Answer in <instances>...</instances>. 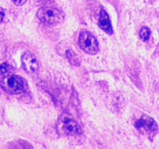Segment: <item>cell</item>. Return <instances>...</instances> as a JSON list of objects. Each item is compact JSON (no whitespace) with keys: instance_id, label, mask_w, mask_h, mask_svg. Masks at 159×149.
<instances>
[{"instance_id":"obj_11","label":"cell","mask_w":159,"mask_h":149,"mask_svg":"<svg viewBox=\"0 0 159 149\" xmlns=\"http://www.w3.org/2000/svg\"><path fill=\"white\" fill-rule=\"evenodd\" d=\"M12 2H13V3L16 5V6H21L26 2V0H12Z\"/></svg>"},{"instance_id":"obj_4","label":"cell","mask_w":159,"mask_h":149,"mask_svg":"<svg viewBox=\"0 0 159 149\" xmlns=\"http://www.w3.org/2000/svg\"><path fill=\"white\" fill-rule=\"evenodd\" d=\"M135 127L143 134L152 138L158 133V124L155 120L148 115H143L135 123Z\"/></svg>"},{"instance_id":"obj_10","label":"cell","mask_w":159,"mask_h":149,"mask_svg":"<svg viewBox=\"0 0 159 149\" xmlns=\"http://www.w3.org/2000/svg\"><path fill=\"white\" fill-rule=\"evenodd\" d=\"M9 66L6 63H3L0 65V74H6L9 69Z\"/></svg>"},{"instance_id":"obj_12","label":"cell","mask_w":159,"mask_h":149,"mask_svg":"<svg viewBox=\"0 0 159 149\" xmlns=\"http://www.w3.org/2000/svg\"><path fill=\"white\" fill-rule=\"evenodd\" d=\"M4 16H5L4 9L0 8V23H1L2 21L3 18H4Z\"/></svg>"},{"instance_id":"obj_8","label":"cell","mask_w":159,"mask_h":149,"mask_svg":"<svg viewBox=\"0 0 159 149\" xmlns=\"http://www.w3.org/2000/svg\"><path fill=\"white\" fill-rule=\"evenodd\" d=\"M65 55H66V57L68 60V61H69L71 65H75V66L80 65L81 59L79 58V56H78L72 50H67L66 53H65Z\"/></svg>"},{"instance_id":"obj_6","label":"cell","mask_w":159,"mask_h":149,"mask_svg":"<svg viewBox=\"0 0 159 149\" xmlns=\"http://www.w3.org/2000/svg\"><path fill=\"white\" fill-rule=\"evenodd\" d=\"M23 68L28 74H34L38 69V62L32 53L26 51L21 57Z\"/></svg>"},{"instance_id":"obj_9","label":"cell","mask_w":159,"mask_h":149,"mask_svg":"<svg viewBox=\"0 0 159 149\" xmlns=\"http://www.w3.org/2000/svg\"><path fill=\"white\" fill-rule=\"evenodd\" d=\"M151 36V30L149 28L146 27V26H143L140 30V37L144 41H147L148 39L150 38Z\"/></svg>"},{"instance_id":"obj_3","label":"cell","mask_w":159,"mask_h":149,"mask_svg":"<svg viewBox=\"0 0 159 149\" xmlns=\"http://www.w3.org/2000/svg\"><path fill=\"white\" fill-rule=\"evenodd\" d=\"M57 130L61 135L75 136L80 133V128L75 120L68 114H62L58 119Z\"/></svg>"},{"instance_id":"obj_2","label":"cell","mask_w":159,"mask_h":149,"mask_svg":"<svg viewBox=\"0 0 159 149\" xmlns=\"http://www.w3.org/2000/svg\"><path fill=\"white\" fill-rule=\"evenodd\" d=\"M1 86L10 94H18L25 90L26 83L25 79L16 74H6L1 80Z\"/></svg>"},{"instance_id":"obj_5","label":"cell","mask_w":159,"mask_h":149,"mask_svg":"<svg viewBox=\"0 0 159 149\" xmlns=\"http://www.w3.org/2000/svg\"><path fill=\"white\" fill-rule=\"evenodd\" d=\"M79 43L85 52L89 54H96L99 52V43L94 36L88 30L81 31L79 34Z\"/></svg>"},{"instance_id":"obj_7","label":"cell","mask_w":159,"mask_h":149,"mask_svg":"<svg viewBox=\"0 0 159 149\" xmlns=\"http://www.w3.org/2000/svg\"><path fill=\"white\" fill-rule=\"evenodd\" d=\"M98 24H99V27L102 30L105 31L106 33H107L108 34H113V28H112V24L110 20V16H109L108 13L104 9H102L100 11Z\"/></svg>"},{"instance_id":"obj_1","label":"cell","mask_w":159,"mask_h":149,"mask_svg":"<svg viewBox=\"0 0 159 149\" xmlns=\"http://www.w3.org/2000/svg\"><path fill=\"white\" fill-rule=\"evenodd\" d=\"M37 17L41 23L48 25H56L64 20L63 12L56 6H43L37 12Z\"/></svg>"}]
</instances>
